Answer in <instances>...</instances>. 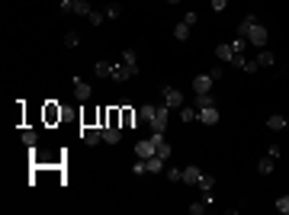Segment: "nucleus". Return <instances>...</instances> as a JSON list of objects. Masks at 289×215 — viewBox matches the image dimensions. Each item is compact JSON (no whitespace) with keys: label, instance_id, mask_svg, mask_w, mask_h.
<instances>
[{"label":"nucleus","instance_id":"9d476101","mask_svg":"<svg viewBox=\"0 0 289 215\" xmlns=\"http://www.w3.org/2000/svg\"><path fill=\"white\" fill-rule=\"evenodd\" d=\"M219 119H222V116H219V109H215V106L199 109V122H203V125H219Z\"/></svg>","mask_w":289,"mask_h":215},{"label":"nucleus","instance_id":"ddd939ff","mask_svg":"<svg viewBox=\"0 0 289 215\" xmlns=\"http://www.w3.org/2000/svg\"><path fill=\"white\" fill-rule=\"evenodd\" d=\"M273 167H276V157L264 154V157H260V164H257V174H260V177H267V174H273Z\"/></svg>","mask_w":289,"mask_h":215},{"label":"nucleus","instance_id":"6ab92c4d","mask_svg":"<svg viewBox=\"0 0 289 215\" xmlns=\"http://www.w3.org/2000/svg\"><path fill=\"white\" fill-rule=\"evenodd\" d=\"M174 39H180V42H183V39H190V23H186V20H180V23L174 26Z\"/></svg>","mask_w":289,"mask_h":215},{"label":"nucleus","instance_id":"7c9ffc66","mask_svg":"<svg viewBox=\"0 0 289 215\" xmlns=\"http://www.w3.org/2000/svg\"><path fill=\"white\" fill-rule=\"evenodd\" d=\"M212 183H215V180L209 177V174H203V177H199V183H196V186H199V190L206 193V190H212Z\"/></svg>","mask_w":289,"mask_h":215},{"label":"nucleus","instance_id":"9b49d317","mask_svg":"<svg viewBox=\"0 0 289 215\" xmlns=\"http://www.w3.org/2000/svg\"><path fill=\"white\" fill-rule=\"evenodd\" d=\"M103 141L119 145V141H122V125H103Z\"/></svg>","mask_w":289,"mask_h":215},{"label":"nucleus","instance_id":"a878e982","mask_svg":"<svg viewBox=\"0 0 289 215\" xmlns=\"http://www.w3.org/2000/svg\"><path fill=\"white\" fill-rule=\"evenodd\" d=\"M103 13H106V20H119V16H122V7H119V3H106V7H103Z\"/></svg>","mask_w":289,"mask_h":215},{"label":"nucleus","instance_id":"dca6fc26","mask_svg":"<svg viewBox=\"0 0 289 215\" xmlns=\"http://www.w3.org/2000/svg\"><path fill=\"white\" fill-rule=\"evenodd\" d=\"M257 64H260V68H270V64H276V55L267 52V48H260V52H257Z\"/></svg>","mask_w":289,"mask_h":215},{"label":"nucleus","instance_id":"a211bd4d","mask_svg":"<svg viewBox=\"0 0 289 215\" xmlns=\"http://www.w3.org/2000/svg\"><path fill=\"white\" fill-rule=\"evenodd\" d=\"M71 13H77V16H90L93 10H90V3H87V0H74V3H71Z\"/></svg>","mask_w":289,"mask_h":215},{"label":"nucleus","instance_id":"39448f33","mask_svg":"<svg viewBox=\"0 0 289 215\" xmlns=\"http://www.w3.org/2000/svg\"><path fill=\"white\" fill-rule=\"evenodd\" d=\"M81 138H84V145H100L103 141V125H84Z\"/></svg>","mask_w":289,"mask_h":215},{"label":"nucleus","instance_id":"4be33fe9","mask_svg":"<svg viewBox=\"0 0 289 215\" xmlns=\"http://www.w3.org/2000/svg\"><path fill=\"white\" fill-rule=\"evenodd\" d=\"M180 119H183V125L193 122V119H199V109H196V106H183V109H180Z\"/></svg>","mask_w":289,"mask_h":215},{"label":"nucleus","instance_id":"c756f323","mask_svg":"<svg viewBox=\"0 0 289 215\" xmlns=\"http://www.w3.org/2000/svg\"><path fill=\"white\" fill-rule=\"evenodd\" d=\"M87 20H90V26H100L103 20H106V13H103V10H93V13L87 16Z\"/></svg>","mask_w":289,"mask_h":215},{"label":"nucleus","instance_id":"cd10ccee","mask_svg":"<svg viewBox=\"0 0 289 215\" xmlns=\"http://www.w3.org/2000/svg\"><path fill=\"white\" fill-rule=\"evenodd\" d=\"M45 119H48V122H55V119H61V109L55 106V103H48V106H45Z\"/></svg>","mask_w":289,"mask_h":215},{"label":"nucleus","instance_id":"f257e3e1","mask_svg":"<svg viewBox=\"0 0 289 215\" xmlns=\"http://www.w3.org/2000/svg\"><path fill=\"white\" fill-rule=\"evenodd\" d=\"M138 116H142V122H148V129L151 132H164L167 129V119H170V106L167 103H161V106H142L138 109Z\"/></svg>","mask_w":289,"mask_h":215},{"label":"nucleus","instance_id":"393cba45","mask_svg":"<svg viewBox=\"0 0 289 215\" xmlns=\"http://www.w3.org/2000/svg\"><path fill=\"white\" fill-rule=\"evenodd\" d=\"M148 174H161V167H164V157H158V154H154V157H148Z\"/></svg>","mask_w":289,"mask_h":215},{"label":"nucleus","instance_id":"2f4dec72","mask_svg":"<svg viewBox=\"0 0 289 215\" xmlns=\"http://www.w3.org/2000/svg\"><path fill=\"white\" fill-rule=\"evenodd\" d=\"M276 212L289 215V196H280V199H276Z\"/></svg>","mask_w":289,"mask_h":215},{"label":"nucleus","instance_id":"423d86ee","mask_svg":"<svg viewBox=\"0 0 289 215\" xmlns=\"http://www.w3.org/2000/svg\"><path fill=\"white\" fill-rule=\"evenodd\" d=\"M212 84H215L212 74H196V77H193V93H209V90H212Z\"/></svg>","mask_w":289,"mask_h":215},{"label":"nucleus","instance_id":"bb28decb","mask_svg":"<svg viewBox=\"0 0 289 215\" xmlns=\"http://www.w3.org/2000/svg\"><path fill=\"white\" fill-rule=\"evenodd\" d=\"M206 209H209V202H206V199H196V202H190V215H203Z\"/></svg>","mask_w":289,"mask_h":215},{"label":"nucleus","instance_id":"7ed1b4c3","mask_svg":"<svg viewBox=\"0 0 289 215\" xmlns=\"http://www.w3.org/2000/svg\"><path fill=\"white\" fill-rule=\"evenodd\" d=\"M161 100L167 103L170 109H183V103H186V100H183V93L177 90V87H170V84H164V87H161Z\"/></svg>","mask_w":289,"mask_h":215},{"label":"nucleus","instance_id":"b1692460","mask_svg":"<svg viewBox=\"0 0 289 215\" xmlns=\"http://www.w3.org/2000/svg\"><path fill=\"white\" fill-rule=\"evenodd\" d=\"M215 58H222V61H231V58H235V52H231V45H215Z\"/></svg>","mask_w":289,"mask_h":215},{"label":"nucleus","instance_id":"2eb2a0df","mask_svg":"<svg viewBox=\"0 0 289 215\" xmlns=\"http://www.w3.org/2000/svg\"><path fill=\"white\" fill-rule=\"evenodd\" d=\"M228 45H231V52H235V55H244V52H248V45H251V42H248V39H244V36H235V39H231V42H228Z\"/></svg>","mask_w":289,"mask_h":215},{"label":"nucleus","instance_id":"5701e85b","mask_svg":"<svg viewBox=\"0 0 289 215\" xmlns=\"http://www.w3.org/2000/svg\"><path fill=\"white\" fill-rule=\"evenodd\" d=\"M164 177H167V183H183V170L180 167H167Z\"/></svg>","mask_w":289,"mask_h":215},{"label":"nucleus","instance_id":"473e14b6","mask_svg":"<svg viewBox=\"0 0 289 215\" xmlns=\"http://www.w3.org/2000/svg\"><path fill=\"white\" fill-rule=\"evenodd\" d=\"M77 42H81V36H77V32H74V29H71V32H68V36H64V45H68V48H74V45H77Z\"/></svg>","mask_w":289,"mask_h":215},{"label":"nucleus","instance_id":"c85d7f7f","mask_svg":"<svg viewBox=\"0 0 289 215\" xmlns=\"http://www.w3.org/2000/svg\"><path fill=\"white\" fill-rule=\"evenodd\" d=\"M257 68H260V64H257V58H244V64H241V71H244V74H254Z\"/></svg>","mask_w":289,"mask_h":215},{"label":"nucleus","instance_id":"72a5a7b5","mask_svg":"<svg viewBox=\"0 0 289 215\" xmlns=\"http://www.w3.org/2000/svg\"><path fill=\"white\" fill-rule=\"evenodd\" d=\"M225 7H228V0H212V10H215V13H222Z\"/></svg>","mask_w":289,"mask_h":215},{"label":"nucleus","instance_id":"412c9836","mask_svg":"<svg viewBox=\"0 0 289 215\" xmlns=\"http://www.w3.org/2000/svg\"><path fill=\"white\" fill-rule=\"evenodd\" d=\"M193 106H196V109H206V106H215V100L209 97V93H196V100H193Z\"/></svg>","mask_w":289,"mask_h":215},{"label":"nucleus","instance_id":"20e7f679","mask_svg":"<svg viewBox=\"0 0 289 215\" xmlns=\"http://www.w3.org/2000/svg\"><path fill=\"white\" fill-rule=\"evenodd\" d=\"M267 39H270V32H267L264 23H254L251 29H248V42H251L254 48H264L267 45Z\"/></svg>","mask_w":289,"mask_h":215},{"label":"nucleus","instance_id":"f03ea898","mask_svg":"<svg viewBox=\"0 0 289 215\" xmlns=\"http://www.w3.org/2000/svg\"><path fill=\"white\" fill-rule=\"evenodd\" d=\"M138 71V58H135V48H129V52H122V61L113 64V77L109 80H116V84H125V80H132Z\"/></svg>","mask_w":289,"mask_h":215},{"label":"nucleus","instance_id":"6e6552de","mask_svg":"<svg viewBox=\"0 0 289 215\" xmlns=\"http://www.w3.org/2000/svg\"><path fill=\"white\" fill-rule=\"evenodd\" d=\"M119 109H122V129H135V125L142 122V116H138L132 106H119Z\"/></svg>","mask_w":289,"mask_h":215},{"label":"nucleus","instance_id":"4468645a","mask_svg":"<svg viewBox=\"0 0 289 215\" xmlns=\"http://www.w3.org/2000/svg\"><path fill=\"white\" fill-rule=\"evenodd\" d=\"M286 122H289L286 116H270V119H267V129H270V132H283V129H286Z\"/></svg>","mask_w":289,"mask_h":215},{"label":"nucleus","instance_id":"f3484780","mask_svg":"<svg viewBox=\"0 0 289 215\" xmlns=\"http://www.w3.org/2000/svg\"><path fill=\"white\" fill-rule=\"evenodd\" d=\"M20 138H23L26 148H36V145H39V132H36V129H23V135H20Z\"/></svg>","mask_w":289,"mask_h":215},{"label":"nucleus","instance_id":"1a4fd4ad","mask_svg":"<svg viewBox=\"0 0 289 215\" xmlns=\"http://www.w3.org/2000/svg\"><path fill=\"white\" fill-rule=\"evenodd\" d=\"M74 97H77V103H87L93 97V90H90V84H84L81 77H74Z\"/></svg>","mask_w":289,"mask_h":215},{"label":"nucleus","instance_id":"f8f14e48","mask_svg":"<svg viewBox=\"0 0 289 215\" xmlns=\"http://www.w3.org/2000/svg\"><path fill=\"white\" fill-rule=\"evenodd\" d=\"M199 177H203V170H199L196 164H186V167H183V183L196 186V183H199Z\"/></svg>","mask_w":289,"mask_h":215},{"label":"nucleus","instance_id":"0eeeda50","mask_svg":"<svg viewBox=\"0 0 289 215\" xmlns=\"http://www.w3.org/2000/svg\"><path fill=\"white\" fill-rule=\"evenodd\" d=\"M154 154H158V148H154L151 138H144V141L135 145V157H142V161H148V157H154Z\"/></svg>","mask_w":289,"mask_h":215},{"label":"nucleus","instance_id":"aec40b11","mask_svg":"<svg viewBox=\"0 0 289 215\" xmlns=\"http://www.w3.org/2000/svg\"><path fill=\"white\" fill-rule=\"evenodd\" d=\"M93 71H97V77H106V80L113 77V64H109V61H97V64H93Z\"/></svg>","mask_w":289,"mask_h":215}]
</instances>
